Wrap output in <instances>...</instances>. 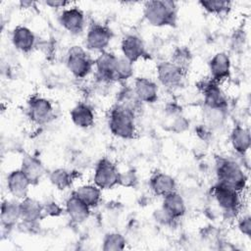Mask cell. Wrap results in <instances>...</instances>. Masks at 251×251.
<instances>
[{"label": "cell", "instance_id": "obj_1", "mask_svg": "<svg viewBox=\"0 0 251 251\" xmlns=\"http://www.w3.org/2000/svg\"><path fill=\"white\" fill-rule=\"evenodd\" d=\"M177 7L173 1H148L144 5V16L155 26L173 25L176 22Z\"/></svg>", "mask_w": 251, "mask_h": 251}, {"label": "cell", "instance_id": "obj_2", "mask_svg": "<svg viewBox=\"0 0 251 251\" xmlns=\"http://www.w3.org/2000/svg\"><path fill=\"white\" fill-rule=\"evenodd\" d=\"M218 182L241 192L247 182L246 175L241 167L234 161L220 159L217 162Z\"/></svg>", "mask_w": 251, "mask_h": 251}, {"label": "cell", "instance_id": "obj_3", "mask_svg": "<svg viewBox=\"0 0 251 251\" xmlns=\"http://www.w3.org/2000/svg\"><path fill=\"white\" fill-rule=\"evenodd\" d=\"M135 116L129 111L115 105L109 116V127L112 133L124 139L132 138L135 134Z\"/></svg>", "mask_w": 251, "mask_h": 251}, {"label": "cell", "instance_id": "obj_4", "mask_svg": "<svg viewBox=\"0 0 251 251\" xmlns=\"http://www.w3.org/2000/svg\"><path fill=\"white\" fill-rule=\"evenodd\" d=\"M67 66L75 77L83 78L90 73L93 62L80 46H73L68 53Z\"/></svg>", "mask_w": 251, "mask_h": 251}, {"label": "cell", "instance_id": "obj_5", "mask_svg": "<svg viewBox=\"0 0 251 251\" xmlns=\"http://www.w3.org/2000/svg\"><path fill=\"white\" fill-rule=\"evenodd\" d=\"M239 193L237 190L220 182L213 187V195L217 203L228 215H234L238 212L240 207Z\"/></svg>", "mask_w": 251, "mask_h": 251}, {"label": "cell", "instance_id": "obj_6", "mask_svg": "<svg viewBox=\"0 0 251 251\" xmlns=\"http://www.w3.org/2000/svg\"><path fill=\"white\" fill-rule=\"evenodd\" d=\"M120 173L116 166L107 159L98 162L94 172V182L100 189H110L119 184Z\"/></svg>", "mask_w": 251, "mask_h": 251}, {"label": "cell", "instance_id": "obj_7", "mask_svg": "<svg viewBox=\"0 0 251 251\" xmlns=\"http://www.w3.org/2000/svg\"><path fill=\"white\" fill-rule=\"evenodd\" d=\"M184 72L173 62H162L157 66L158 78L168 88L180 86L184 79Z\"/></svg>", "mask_w": 251, "mask_h": 251}, {"label": "cell", "instance_id": "obj_8", "mask_svg": "<svg viewBox=\"0 0 251 251\" xmlns=\"http://www.w3.org/2000/svg\"><path fill=\"white\" fill-rule=\"evenodd\" d=\"M200 88L204 95L205 107L216 108V109H226L227 106L226 98L218 85V82L214 81L212 78L204 80L200 84Z\"/></svg>", "mask_w": 251, "mask_h": 251}, {"label": "cell", "instance_id": "obj_9", "mask_svg": "<svg viewBox=\"0 0 251 251\" xmlns=\"http://www.w3.org/2000/svg\"><path fill=\"white\" fill-rule=\"evenodd\" d=\"M112 31L109 27L102 25H93L86 34L87 48L95 51H103L112 39Z\"/></svg>", "mask_w": 251, "mask_h": 251}, {"label": "cell", "instance_id": "obj_10", "mask_svg": "<svg viewBox=\"0 0 251 251\" xmlns=\"http://www.w3.org/2000/svg\"><path fill=\"white\" fill-rule=\"evenodd\" d=\"M28 115L35 124H46L52 119V105L47 99L34 96L28 101Z\"/></svg>", "mask_w": 251, "mask_h": 251}, {"label": "cell", "instance_id": "obj_11", "mask_svg": "<svg viewBox=\"0 0 251 251\" xmlns=\"http://www.w3.org/2000/svg\"><path fill=\"white\" fill-rule=\"evenodd\" d=\"M30 184L29 179L21 169L11 172L7 176L8 190L17 199H24L27 197L28 187Z\"/></svg>", "mask_w": 251, "mask_h": 251}, {"label": "cell", "instance_id": "obj_12", "mask_svg": "<svg viewBox=\"0 0 251 251\" xmlns=\"http://www.w3.org/2000/svg\"><path fill=\"white\" fill-rule=\"evenodd\" d=\"M118 57L113 53L102 52L95 61L97 71V77L101 81L111 82L114 81V71Z\"/></svg>", "mask_w": 251, "mask_h": 251}, {"label": "cell", "instance_id": "obj_13", "mask_svg": "<svg viewBox=\"0 0 251 251\" xmlns=\"http://www.w3.org/2000/svg\"><path fill=\"white\" fill-rule=\"evenodd\" d=\"M61 25L72 33H79L84 26V15L77 7L65 9L60 15Z\"/></svg>", "mask_w": 251, "mask_h": 251}, {"label": "cell", "instance_id": "obj_14", "mask_svg": "<svg viewBox=\"0 0 251 251\" xmlns=\"http://www.w3.org/2000/svg\"><path fill=\"white\" fill-rule=\"evenodd\" d=\"M209 67L211 78L218 83L229 76L230 60L229 57L224 52H219L214 55L209 62Z\"/></svg>", "mask_w": 251, "mask_h": 251}, {"label": "cell", "instance_id": "obj_15", "mask_svg": "<svg viewBox=\"0 0 251 251\" xmlns=\"http://www.w3.org/2000/svg\"><path fill=\"white\" fill-rule=\"evenodd\" d=\"M122 51L124 57L131 63L136 62L146 55L143 41L136 35L130 34L124 37L122 41Z\"/></svg>", "mask_w": 251, "mask_h": 251}, {"label": "cell", "instance_id": "obj_16", "mask_svg": "<svg viewBox=\"0 0 251 251\" xmlns=\"http://www.w3.org/2000/svg\"><path fill=\"white\" fill-rule=\"evenodd\" d=\"M133 90L141 102L154 103L158 99V86L154 81L148 78H136Z\"/></svg>", "mask_w": 251, "mask_h": 251}, {"label": "cell", "instance_id": "obj_17", "mask_svg": "<svg viewBox=\"0 0 251 251\" xmlns=\"http://www.w3.org/2000/svg\"><path fill=\"white\" fill-rule=\"evenodd\" d=\"M66 211L73 222L82 223L89 217L90 207L73 193L66 202Z\"/></svg>", "mask_w": 251, "mask_h": 251}, {"label": "cell", "instance_id": "obj_18", "mask_svg": "<svg viewBox=\"0 0 251 251\" xmlns=\"http://www.w3.org/2000/svg\"><path fill=\"white\" fill-rule=\"evenodd\" d=\"M162 209L174 220H177L184 215L186 211V206L180 194H178L176 191H174L164 196Z\"/></svg>", "mask_w": 251, "mask_h": 251}, {"label": "cell", "instance_id": "obj_19", "mask_svg": "<svg viewBox=\"0 0 251 251\" xmlns=\"http://www.w3.org/2000/svg\"><path fill=\"white\" fill-rule=\"evenodd\" d=\"M12 41L14 46L22 52H29L35 43L33 32L25 26H17L12 33Z\"/></svg>", "mask_w": 251, "mask_h": 251}, {"label": "cell", "instance_id": "obj_20", "mask_svg": "<svg viewBox=\"0 0 251 251\" xmlns=\"http://www.w3.org/2000/svg\"><path fill=\"white\" fill-rule=\"evenodd\" d=\"M21 208V219L24 222L35 223L39 221L43 215L42 204L35 199L25 197L20 202Z\"/></svg>", "mask_w": 251, "mask_h": 251}, {"label": "cell", "instance_id": "obj_21", "mask_svg": "<svg viewBox=\"0 0 251 251\" xmlns=\"http://www.w3.org/2000/svg\"><path fill=\"white\" fill-rule=\"evenodd\" d=\"M150 186L156 195L163 197L176 191V187L175 179L171 176L163 173L156 174L151 177Z\"/></svg>", "mask_w": 251, "mask_h": 251}, {"label": "cell", "instance_id": "obj_22", "mask_svg": "<svg viewBox=\"0 0 251 251\" xmlns=\"http://www.w3.org/2000/svg\"><path fill=\"white\" fill-rule=\"evenodd\" d=\"M116 105H119L122 108L129 111L134 116H136V114H138L142 109V102L135 94L133 88L128 87H126L120 91Z\"/></svg>", "mask_w": 251, "mask_h": 251}, {"label": "cell", "instance_id": "obj_23", "mask_svg": "<svg viewBox=\"0 0 251 251\" xmlns=\"http://www.w3.org/2000/svg\"><path fill=\"white\" fill-rule=\"evenodd\" d=\"M71 119L76 126L87 128L94 123V114L88 105L79 103L71 111Z\"/></svg>", "mask_w": 251, "mask_h": 251}, {"label": "cell", "instance_id": "obj_24", "mask_svg": "<svg viewBox=\"0 0 251 251\" xmlns=\"http://www.w3.org/2000/svg\"><path fill=\"white\" fill-rule=\"evenodd\" d=\"M21 219L20 202L6 200L1 206V223L4 227L14 226Z\"/></svg>", "mask_w": 251, "mask_h": 251}, {"label": "cell", "instance_id": "obj_25", "mask_svg": "<svg viewBox=\"0 0 251 251\" xmlns=\"http://www.w3.org/2000/svg\"><path fill=\"white\" fill-rule=\"evenodd\" d=\"M21 170L25 173V175L29 179L31 184L37 183L44 173V169L41 162L31 156L24 157Z\"/></svg>", "mask_w": 251, "mask_h": 251}, {"label": "cell", "instance_id": "obj_26", "mask_svg": "<svg viewBox=\"0 0 251 251\" xmlns=\"http://www.w3.org/2000/svg\"><path fill=\"white\" fill-rule=\"evenodd\" d=\"M230 140L233 149L238 153V154H245L251 143V138H250V132L247 128L242 127L240 126H236L230 134Z\"/></svg>", "mask_w": 251, "mask_h": 251}, {"label": "cell", "instance_id": "obj_27", "mask_svg": "<svg viewBox=\"0 0 251 251\" xmlns=\"http://www.w3.org/2000/svg\"><path fill=\"white\" fill-rule=\"evenodd\" d=\"M81 201H83L90 208L96 207L100 201L101 191L97 185L87 184L77 187L74 192Z\"/></svg>", "mask_w": 251, "mask_h": 251}, {"label": "cell", "instance_id": "obj_28", "mask_svg": "<svg viewBox=\"0 0 251 251\" xmlns=\"http://www.w3.org/2000/svg\"><path fill=\"white\" fill-rule=\"evenodd\" d=\"M132 64L125 57L118 58L114 71V81H125L128 79L133 75Z\"/></svg>", "mask_w": 251, "mask_h": 251}, {"label": "cell", "instance_id": "obj_29", "mask_svg": "<svg viewBox=\"0 0 251 251\" xmlns=\"http://www.w3.org/2000/svg\"><path fill=\"white\" fill-rule=\"evenodd\" d=\"M50 181L60 190L67 189L73 182V174L65 169H56L50 174Z\"/></svg>", "mask_w": 251, "mask_h": 251}, {"label": "cell", "instance_id": "obj_30", "mask_svg": "<svg viewBox=\"0 0 251 251\" xmlns=\"http://www.w3.org/2000/svg\"><path fill=\"white\" fill-rule=\"evenodd\" d=\"M204 118L206 126L209 128H215L223 126L226 120V109H216L205 107Z\"/></svg>", "mask_w": 251, "mask_h": 251}, {"label": "cell", "instance_id": "obj_31", "mask_svg": "<svg viewBox=\"0 0 251 251\" xmlns=\"http://www.w3.org/2000/svg\"><path fill=\"white\" fill-rule=\"evenodd\" d=\"M126 246L125 237L118 232H111L105 235L103 240L102 249L105 251L111 250H123Z\"/></svg>", "mask_w": 251, "mask_h": 251}, {"label": "cell", "instance_id": "obj_32", "mask_svg": "<svg viewBox=\"0 0 251 251\" xmlns=\"http://www.w3.org/2000/svg\"><path fill=\"white\" fill-rule=\"evenodd\" d=\"M199 4L202 8L211 14L221 15L224 13H227L230 9V2L223 1V0H208V1H200Z\"/></svg>", "mask_w": 251, "mask_h": 251}, {"label": "cell", "instance_id": "obj_33", "mask_svg": "<svg viewBox=\"0 0 251 251\" xmlns=\"http://www.w3.org/2000/svg\"><path fill=\"white\" fill-rule=\"evenodd\" d=\"M171 62H173L175 65H176L177 67H179L180 69L185 71V69L187 68V66L190 63L189 51L185 48L176 49L173 55V59Z\"/></svg>", "mask_w": 251, "mask_h": 251}, {"label": "cell", "instance_id": "obj_34", "mask_svg": "<svg viewBox=\"0 0 251 251\" xmlns=\"http://www.w3.org/2000/svg\"><path fill=\"white\" fill-rule=\"evenodd\" d=\"M136 176L134 174L133 171H128V172H126L124 174H120V176H119V184L123 185V186H126V187H129V186H133L134 183L136 182Z\"/></svg>", "mask_w": 251, "mask_h": 251}, {"label": "cell", "instance_id": "obj_35", "mask_svg": "<svg viewBox=\"0 0 251 251\" xmlns=\"http://www.w3.org/2000/svg\"><path fill=\"white\" fill-rule=\"evenodd\" d=\"M42 208H43V215H46V216L56 217L62 213V208L56 202H53V201L42 204Z\"/></svg>", "mask_w": 251, "mask_h": 251}, {"label": "cell", "instance_id": "obj_36", "mask_svg": "<svg viewBox=\"0 0 251 251\" xmlns=\"http://www.w3.org/2000/svg\"><path fill=\"white\" fill-rule=\"evenodd\" d=\"M239 230L247 236H250L251 233V218L249 215L243 216L238 222Z\"/></svg>", "mask_w": 251, "mask_h": 251}, {"label": "cell", "instance_id": "obj_37", "mask_svg": "<svg viewBox=\"0 0 251 251\" xmlns=\"http://www.w3.org/2000/svg\"><path fill=\"white\" fill-rule=\"evenodd\" d=\"M45 4L51 8H64L68 4H70V2L62 0H48L45 2Z\"/></svg>", "mask_w": 251, "mask_h": 251}]
</instances>
